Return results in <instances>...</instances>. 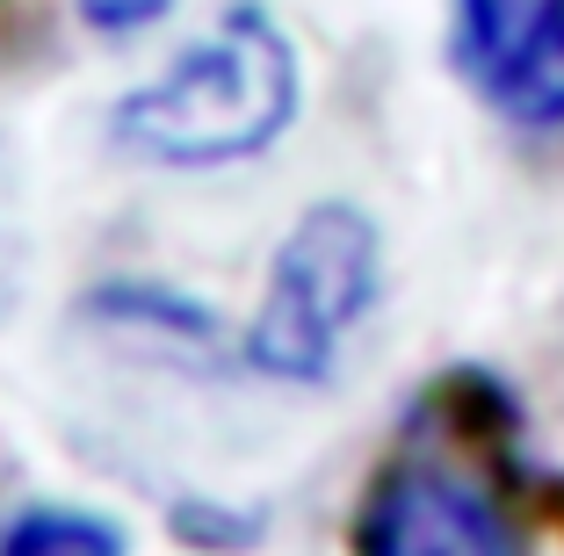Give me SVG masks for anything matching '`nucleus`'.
<instances>
[{
    "label": "nucleus",
    "mask_w": 564,
    "mask_h": 556,
    "mask_svg": "<svg viewBox=\"0 0 564 556\" xmlns=\"http://www.w3.org/2000/svg\"><path fill=\"white\" fill-rule=\"evenodd\" d=\"M73 8H80L87 30H101V36H131V30H145V22H160L174 0H73Z\"/></svg>",
    "instance_id": "obj_6"
},
{
    "label": "nucleus",
    "mask_w": 564,
    "mask_h": 556,
    "mask_svg": "<svg viewBox=\"0 0 564 556\" xmlns=\"http://www.w3.org/2000/svg\"><path fill=\"white\" fill-rule=\"evenodd\" d=\"M0 556H131L123 527L109 513H80V506H30L8 521Z\"/></svg>",
    "instance_id": "obj_5"
},
{
    "label": "nucleus",
    "mask_w": 564,
    "mask_h": 556,
    "mask_svg": "<svg viewBox=\"0 0 564 556\" xmlns=\"http://www.w3.org/2000/svg\"><path fill=\"white\" fill-rule=\"evenodd\" d=\"M377 290H383L377 217L355 203H312L268 268L261 312L247 326V369L275 383H326L340 361V340L369 318Z\"/></svg>",
    "instance_id": "obj_2"
},
{
    "label": "nucleus",
    "mask_w": 564,
    "mask_h": 556,
    "mask_svg": "<svg viewBox=\"0 0 564 556\" xmlns=\"http://www.w3.org/2000/svg\"><path fill=\"white\" fill-rule=\"evenodd\" d=\"M355 556H521L499 499L442 462H391L355 513Z\"/></svg>",
    "instance_id": "obj_3"
},
{
    "label": "nucleus",
    "mask_w": 564,
    "mask_h": 556,
    "mask_svg": "<svg viewBox=\"0 0 564 556\" xmlns=\"http://www.w3.org/2000/svg\"><path fill=\"white\" fill-rule=\"evenodd\" d=\"M456 66L499 116L564 123V0H456Z\"/></svg>",
    "instance_id": "obj_4"
},
{
    "label": "nucleus",
    "mask_w": 564,
    "mask_h": 556,
    "mask_svg": "<svg viewBox=\"0 0 564 556\" xmlns=\"http://www.w3.org/2000/svg\"><path fill=\"white\" fill-rule=\"evenodd\" d=\"M297 51L282 22L239 0L196 51L117 101V138L152 166H239L297 123Z\"/></svg>",
    "instance_id": "obj_1"
}]
</instances>
